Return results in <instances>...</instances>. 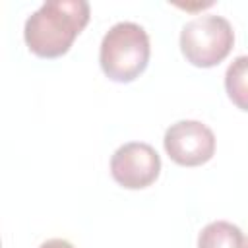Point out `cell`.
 Listing matches in <instances>:
<instances>
[{
	"label": "cell",
	"mask_w": 248,
	"mask_h": 248,
	"mask_svg": "<svg viewBox=\"0 0 248 248\" xmlns=\"http://www.w3.org/2000/svg\"><path fill=\"white\" fill-rule=\"evenodd\" d=\"M234 45V31L229 19L217 14H203L190 19L180 31V50L198 68H211L223 62Z\"/></svg>",
	"instance_id": "obj_3"
},
{
	"label": "cell",
	"mask_w": 248,
	"mask_h": 248,
	"mask_svg": "<svg viewBox=\"0 0 248 248\" xmlns=\"http://www.w3.org/2000/svg\"><path fill=\"white\" fill-rule=\"evenodd\" d=\"M225 89L229 99L248 112V54L236 56L225 72Z\"/></svg>",
	"instance_id": "obj_7"
},
{
	"label": "cell",
	"mask_w": 248,
	"mask_h": 248,
	"mask_svg": "<svg viewBox=\"0 0 248 248\" xmlns=\"http://www.w3.org/2000/svg\"><path fill=\"white\" fill-rule=\"evenodd\" d=\"M149 54L147 31L134 21H118L101 41L99 64L108 79L128 83L147 68Z\"/></svg>",
	"instance_id": "obj_2"
},
{
	"label": "cell",
	"mask_w": 248,
	"mask_h": 248,
	"mask_svg": "<svg viewBox=\"0 0 248 248\" xmlns=\"http://www.w3.org/2000/svg\"><path fill=\"white\" fill-rule=\"evenodd\" d=\"M87 23L89 4L85 0H46L27 17L23 39L33 54L58 58L70 50Z\"/></svg>",
	"instance_id": "obj_1"
},
{
	"label": "cell",
	"mask_w": 248,
	"mask_h": 248,
	"mask_svg": "<svg viewBox=\"0 0 248 248\" xmlns=\"http://www.w3.org/2000/svg\"><path fill=\"white\" fill-rule=\"evenodd\" d=\"M39 248H76L72 242H68V240H64V238H48V240H45Z\"/></svg>",
	"instance_id": "obj_8"
},
{
	"label": "cell",
	"mask_w": 248,
	"mask_h": 248,
	"mask_svg": "<svg viewBox=\"0 0 248 248\" xmlns=\"http://www.w3.org/2000/svg\"><path fill=\"white\" fill-rule=\"evenodd\" d=\"M163 145L176 165L198 167L213 157L215 134L200 120H178L167 128Z\"/></svg>",
	"instance_id": "obj_4"
},
{
	"label": "cell",
	"mask_w": 248,
	"mask_h": 248,
	"mask_svg": "<svg viewBox=\"0 0 248 248\" xmlns=\"http://www.w3.org/2000/svg\"><path fill=\"white\" fill-rule=\"evenodd\" d=\"M161 172L159 153L143 141H128L120 145L110 157L112 178L128 190H141L151 186Z\"/></svg>",
	"instance_id": "obj_5"
},
{
	"label": "cell",
	"mask_w": 248,
	"mask_h": 248,
	"mask_svg": "<svg viewBox=\"0 0 248 248\" xmlns=\"http://www.w3.org/2000/svg\"><path fill=\"white\" fill-rule=\"evenodd\" d=\"M198 248H248V238L240 227L229 221H213L202 229Z\"/></svg>",
	"instance_id": "obj_6"
}]
</instances>
